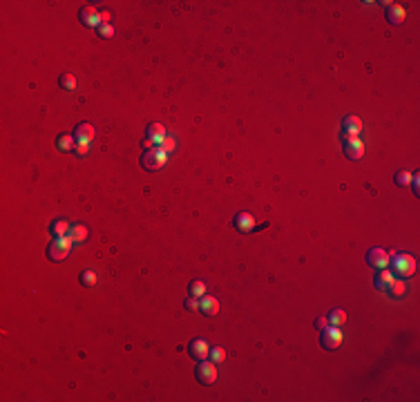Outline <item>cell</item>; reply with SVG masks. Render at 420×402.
Instances as JSON below:
<instances>
[{"instance_id": "44dd1931", "label": "cell", "mask_w": 420, "mask_h": 402, "mask_svg": "<svg viewBox=\"0 0 420 402\" xmlns=\"http://www.w3.org/2000/svg\"><path fill=\"white\" fill-rule=\"evenodd\" d=\"M69 223L65 221V219H58V221H54V226H52V233H54V237H65V235H69Z\"/></svg>"}, {"instance_id": "7a4b0ae2", "label": "cell", "mask_w": 420, "mask_h": 402, "mask_svg": "<svg viewBox=\"0 0 420 402\" xmlns=\"http://www.w3.org/2000/svg\"><path fill=\"white\" fill-rule=\"evenodd\" d=\"M72 248H74V239L69 237V235H65V237H56L52 244H49L47 257L52 259V262H63V259H67L69 257Z\"/></svg>"}, {"instance_id": "484cf974", "label": "cell", "mask_w": 420, "mask_h": 402, "mask_svg": "<svg viewBox=\"0 0 420 402\" xmlns=\"http://www.w3.org/2000/svg\"><path fill=\"white\" fill-rule=\"evenodd\" d=\"M81 284L83 286H94L97 284V273L94 271H83L81 273Z\"/></svg>"}, {"instance_id": "3957f363", "label": "cell", "mask_w": 420, "mask_h": 402, "mask_svg": "<svg viewBox=\"0 0 420 402\" xmlns=\"http://www.w3.org/2000/svg\"><path fill=\"white\" fill-rule=\"evenodd\" d=\"M194 375L201 384H215L217 382V364L213 360H199L197 369H194Z\"/></svg>"}, {"instance_id": "d4e9b609", "label": "cell", "mask_w": 420, "mask_h": 402, "mask_svg": "<svg viewBox=\"0 0 420 402\" xmlns=\"http://www.w3.org/2000/svg\"><path fill=\"white\" fill-rule=\"evenodd\" d=\"M61 88L69 90V92L76 90V78H74V74H63V76H61Z\"/></svg>"}, {"instance_id": "4fadbf2b", "label": "cell", "mask_w": 420, "mask_h": 402, "mask_svg": "<svg viewBox=\"0 0 420 402\" xmlns=\"http://www.w3.org/2000/svg\"><path fill=\"white\" fill-rule=\"evenodd\" d=\"M81 20L83 25H87V27H101V18H98V11L94 9V7H83L81 9Z\"/></svg>"}, {"instance_id": "83f0119b", "label": "cell", "mask_w": 420, "mask_h": 402, "mask_svg": "<svg viewBox=\"0 0 420 402\" xmlns=\"http://www.w3.org/2000/svg\"><path fill=\"white\" fill-rule=\"evenodd\" d=\"M98 36H101V38H112V36H114V27H112V25H101V27H98Z\"/></svg>"}, {"instance_id": "1f68e13d", "label": "cell", "mask_w": 420, "mask_h": 402, "mask_svg": "<svg viewBox=\"0 0 420 402\" xmlns=\"http://www.w3.org/2000/svg\"><path fill=\"white\" fill-rule=\"evenodd\" d=\"M98 18H101V25H110L112 14H110V11H98Z\"/></svg>"}, {"instance_id": "4316f807", "label": "cell", "mask_w": 420, "mask_h": 402, "mask_svg": "<svg viewBox=\"0 0 420 402\" xmlns=\"http://www.w3.org/2000/svg\"><path fill=\"white\" fill-rule=\"evenodd\" d=\"M411 172H407V170H400V172H398L396 175V184L400 186V188H405V186H409L411 184Z\"/></svg>"}, {"instance_id": "8fae6325", "label": "cell", "mask_w": 420, "mask_h": 402, "mask_svg": "<svg viewBox=\"0 0 420 402\" xmlns=\"http://www.w3.org/2000/svg\"><path fill=\"white\" fill-rule=\"evenodd\" d=\"M199 310L203 315H208V317H215L219 313V300L213 295H203L201 302H199Z\"/></svg>"}, {"instance_id": "7402d4cb", "label": "cell", "mask_w": 420, "mask_h": 402, "mask_svg": "<svg viewBox=\"0 0 420 402\" xmlns=\"http://www.w3.org/2000/svg\"><path fill=\"white\" fill-rule=\"evenodd\" d=\"M206 295V284L201 279L190 281V297H203Z\"/></svg>"}, {"instance_id": "e0dca14e", "label": "cell", "mask_w": 420, "mask_h": 402, "mask_svg": "<svg viewBox=\"0 0 420 402\" xmlns=\"http://www.w3.org/2000/svg\"><path fill=\"white\" fill-rule=\"evenodd\" d=\"M165 134H168V132H165V127L161 125V123H150V127H148V139H152L157 146H159L161 141L165 139Z\"/></svg>"}, {"instance_id": "5bb4252c", "label": "cell", "mask_w": 420, "mask_h": 402, "mask_svg": "<svg viewBox=\"0 0 420 402\" xmlns=\"http://www.w3.org/2000/svg\"><path fill=\"white\" fill-rule=\"evenodd\" d=\"M396 279V275L391 273V268L387 266V268H380V273L376 275V286L380 288V291H387L389 286H391V281Z\"/></svg>"}, {"instance_id": "9a60e30c", "label": "cell", "mask_w": 420, "mask_h": 402, "mask_svg": "<svg viewBox=\"0 0 420 402\" xmlns=\"http://www.w3.org/2000/svg\"><path fill=\"white\" fill-rule=\"evenodd\" d=\"M94 134H97V130H94L92 123H81V125L76 127V139L83 141V143H90V141L94 139Z\"/></svg>"}, {"instance_id": "603a6c76", "label": "cell", "mask_w": 420, "mask_h": 402, "mask_svg": "<svg viewBox=\"0 0 420 402\" xmlns=\"http://www.w3.org/2000/svg\"><path fill=\"white\" fill-rule=\"evenodd\" d=\"M157 148H159V150H163L165 155H170V152L177 150V141H174V136H168V134H165V139L161 141Z\"/></svg>"}, {"instance_id": "9c48e42d", "label": "cell", "mask_w": 420, "mask_h": 402, "mask_svg": "<svg viewBox=\"0 0 420 402\" xmlns=\"http://www.w3.org/2000/svg\"><path fill=\"white\" fill-rule=\"evenodd\" d=\"M362 132V119L355 114H349L342 121V136H357Z\"/></svg>"}, {"instance_id": "ffe728a7", "label": "cell", "mask_w": 420, "mask_h": 402, "mask_svg": "<svg viewBox=\"0 0 420 402\" xmlns=\"http://www.w3.org/2000/svg\"><path fill=\"white\" fill-rule=\"evenodd\" d=\"M56 146H58V150L61 152H69V150H74V136L72 134H61L58 136V141H56Z\"/></svg>"}, {"instance_id": "f546056e", "label": "cell", "mask_w": 420, "mask_h": 402, "mask_svg": "<svg viewBox=\"0 0 420 402\" xmlns=\"http://www.w3.org/2000/svg\"><path fill=\"white\" fill-rule=\"evenodd\" d=\"M328 326H331V324H328L326 317H318V320H315V329H318V331H326Z\"/></svg>"}, {"instance_id": "f1b7e54d", "label": "cell", "mask_w": 420, "mask_h": 402, "mask_svg": "<svg viewBox=\"0 0 420 402\" xmlns=\"http://www.w3.org/2000/svg\"><path fill=\"white\" fill-rule=\"evenodd\" d=\"M74 152H76L78 156H85L87 152H90V143H83V141H78L76 146H74Z\"/></svg>"}, {"instance_id": "6da1fadb", "label": "cell", "mask_w": 420, "mask_h": 402, "mask_svg": "<svg viewBox=\"0 0 420 402\" xmlns=\"http://www.w3.org/2000/svg\"><path fill=\"white\" fill-rule=\"evenodd\" d=\"M389 268L396 277L405 279V277L416 275V259L407 252H391V259H389Z\"/></svg>"}, {"instance_id": "d6986e66", "label": "cell", "mask_w": 420, "mask_h": 402, "mask_svg": "<svg viewBox=\"0 0 420 402\" xmlns=\"http://www.w3.org/2000/svg\"><path fill=\"white\" fill-rule=\"evenodd\" d=\"M328 324L331 326H344V322H347V313H344L342 309H333L331 313H328Z\"/></svg>"}, {"instance_id": "2e32d148", "label": "cell", "mask_w": 420, "mask_h": 402, "mask_svg": "<svg viewBox=\"0 0 420 402\" xmlns=\"http://www.w3.org/2000/svg\"><path fill=\"white\" fill-rule=\"evenodd\" d=\"M87 235H90V230H87L85 223H74L69 228V237L74 239V244H83L87 239Z\"/></svg>"}, {"instance_id": "5b68a950", "label": "cell", "mask_w": 420, "mask_h": 402, "mask_svg": "<svg viewBox=\"0 0 420 402\" xmlns=\"http://www.w3.org/2000/svg\"><path fill=\"white\" fill-rule=\"evenodd\" d=\"M342 331H340V326H328L326 331H322V340H320V344H322L326 351H335L342 346Z\"/></svg>"}, {"instance_id": "7c38bea8", "label": "cell", "mask_w": 420, "mask_h": 402, "mask_svg": "<svg viewBox=\"0 0 420 402\" xmlns=\"http://www.w3.org/2000/svg\"><path fill=\"white\" fill-rule=\"evenodd\" d=\"M405 16H407L405 7L389 2V9H387V20H389V23H391V25H402V23H405Z\"/></svg>"}, {"instance_id": "ac0fdd59", "label": "cell", "mask_w": 420, "mask_h": 402, "mask_svg": "<svg viewBox=\"0 0 420 402\" xmlns=\"http://www.w3.org/2000/svg\"><path fill=\"white\" fill-rule=\"evenodd\" d=\"M387 293L391 297H396V300H400V297H405V293H407V284H405V279H400V277H396V279L391 281V286L387 288Z\"/></svg>"}, {"instance_id": "277c9868", "label": "cell", "mask_w": 420, "mask_h": 402, "mask_svg": "<svg viewBox=\"0 0 420 402\" xmlns=\"http://www.w3.org/2000/svg\"><path fill=\"white\" fill-rule=\"evenodd\" d=\"M165 163H168V155H165L163 150H159V148H155V150H148L143 156H141V165H143L145 170H150V172L161 170Z\"/></svg>"}, {"instance_id": "ba28073f", "label": "cell", "mask_w": 420, "mask_h": 402, "mask_svg": "<svg viewBox=\"0 0 420 402\" xmlns=\"http://www.w3.org/2000/svg\"><path fill=\"white\" fill-rule=\"evenodd\" d=\"M232 221H235V228H237V230H239L242 235L253 233V230H255V226H257V223H255V217H253L251 213H246V210H244V213H237Z\"/></svg>"}, {"instance_id": "30bf717a", "label": "cell", "mask_w": 420, "mask_h": 402, "mask_svg": "<svg viewBox=\"0 0 420 402\" xmlns=\"http://www.w3.org/2000/svg\"><path fill=\"white\" fill-rule=\"evenodd\" d=\"M188 351H190V355H193L194 360H206L208 358V353H210V344L206 342V340H193L190 342V346H188Z\"/></svg>"}, {"instance_id": "4dcf8cb0", "label": "cell", "mask_w": 420, "mask_h": 402, "mask_svg": "<svg viewBox=\"0 0 420 402\" xmlns=\"http://www.w3.org/2000/svg\"><path fill=\"white\" fill-rule=\"evenodd\" d=\"M186 309H188V310H199L197 297H188V300H186Z\"/></svg>"}, {"instance_id": "d6a6232c", "label": "cell", "mask_w": 420, "mask_h": 402, "mask_svg": "<svg viewBox=\"0 0 420 402\" xmlns=\"http://www.w3.org/2000/svg\"><path fill=\"white\" fill-rule=\"evenodd\" d=\"M143 148H145V152H148V150H155V148H157V143H155V141H152V139H145Z\"/></svg>"}, {"instance_id": "8992f818", "label": "cell", "mask_w": 420, "mask_h": 402, "mask_svg": "<svg viewBox=\"0 0 420 402\" xmlns=\"http://www.w3.org/2000/svg\"><path fill=\"white\" fill-rule=\"evenodd\" d=\"M344 141V155H347V159H362L364 156V143L357 136H342Z\"/></svg>"}, {"instance_id": "cb8c5ba5", "label": "cell", "mask_w": 420, "mask_h": 402, "mask_svg": "<svg viewBox=\"0 0 420 402\" xmlns=\"http://www.w3.org/2000/svg\"><path fill=\"white\" fill-rule=\"evenodd\" d=\"M208 360H213L215 364L224 362V360H226V351H224L222 346H215V349H210V353H208Z\"/></svg>"}, {"instance_id": "52a82bcc", "label": "cell", "mask_w": 420, "mask_h": 402, "mask_svg": "<svg viewBox=\"0 0 420 402\" xmlns=\"http://www.w3.org/2000/svg\"><path fill=\"white\" fill-rule=\"evenodd\" d=\"M393 252V250H391ZM391 252H387V250H382V248H371V250L367 252V262H369V266H373V268H387L389 266V259H391Z\"/></svg>"}]
</instances>
